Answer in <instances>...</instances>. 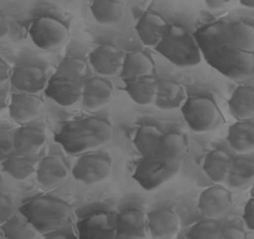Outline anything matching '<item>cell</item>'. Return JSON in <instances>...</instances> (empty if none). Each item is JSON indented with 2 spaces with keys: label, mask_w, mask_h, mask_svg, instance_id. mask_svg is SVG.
<instances>
[{
  "label": "cell",
  "mask_w": 254,
  "mask_h": 239,
  "mask_svg": "<svg viewBox=\"0 0 254 239\" xmlns=\"http://www.w3.org/2000/svg\"><path fill=\"white\" fill-rule=\"evenodd\" d=\"M208 65L223 76L243 82L254 75V54L237 49L226 36V24L202 27L196 36Z\"/></svg>",
  "instance_id": "6da1fadb"
},
{
  "label": "cell",
  "mask_w": 254,
  "mask_h": 239,
  "mask_svg": "<svg viewBox=\"0 0 254 239\" xmlns=\"http://www.w3.org/2000/svg\"><path fill=\"white\" fill-rule=\"evenodd\" d=\"M111 120L98 115L79 117L64 123L55 141L68 154H81L102 148L112 138Z\"/></svg>",
  "instance_id": "7a4b0ae2"
},
{
  "label": "cell",
  "mask_w": 254,
  "mask_h": 239,
  "mask_svg": "<svg viewBox=\"0 0 254 239\" xmlns=\"http://www.w3.org/2000/svg\"><path fill=\"white\" fill-rule=\"evenodd\" d=\"M19 212L26 217L41 236L73 224L74 219L71 204L51 194L34 197L21 204Z\"/></svg>",
  "instance_id": "3957f363"
},
{
  "label": "cell",
  "mask_w": 254,
  "mask_h": 239,
  "mask_svg": "<svg viewBox=\"0 0 254 239\" xmlns=\"http://www.w3.org/2000/svg\"><path fill=\"white\" fill-rule=\"evenodd\" d=\"M156 51L178 67H192L203 59L200 44L185 26L169 24L163 39L155 47Z\"/></svg>",
  "instance_id": "277c9868"
},
{
  "label": "cell",
  "mask_w": 254,
  "mask_h": 239,
  "mask_svg": "<svg viewBox=\"0 0 254 239\" xmlns=\"http://www.w3.org/2000/svg\"><path fill=\"white\" fill-rule=\"evenodd\" d=\"M184 120L191 131L207 133L221 127L225 122L222 112L215 100L207 95L190 96L181 107Z\"/></svg>",
  "instance_id": "5b68a950"
},
{
  "label": "cell",
  "mask_w": 254,
  "mask_h": 239,
  "mask_svg": "<svg viewBox=\"0 0 254 239\" xmlns=\"http://www.w3.org/2000/svg\"><path fill=\"white\" fill-rule=\"evenodd\" d=\"M183 161H171L161 154L141 156L134 169L133 178L145 191H155L180 172Z\"/></svg>",
  "instance_id": "8992f818"
},
{
  "label": "cell",
  "mask_w": 254,
  "mask_h": 239,
  "mask_svg": "<svg viewBox=\"0 0 254 239\" xmlns=\"http://www.w3.org/2000/svg\"><path fill=\"white\" fill-rule=\"evenodd\" d=\"M113 158L107 151H92L81 154L72 167V176L83 184H97L111 176Z\"/></svg>",
  "instance_id": "52a82bcc"
},
{
  "label": "cell",
  "mask_w": 254,
  "mask_h": 239,
  "mask_svg": "<svg viewBox=\"0 0 254 239\" xmlns=\"http://www.w3.org/2000/svg\"><path fill=\"white\" fill-rule=\"evenodd\" d=\"M29 34L32 42L39 49L50 51L62 46L68 40L69 29L62 20L44 15L34 20Z\"/></svg>",
  "instance_id": "ba28073f"
},
{
  "label": "cell",
  "mask_w": 254,
  "mask_h": 239,
  "mask_svg": "<svg viewBox=\"0 0 254 239\" xmlns=\"http://www.w3.org/2000/svg\"><path fill=\"white\" fill-rule=\"evenodd\" d=\"M233 203L232 193L227 187L215 183L201 192L198 209L205 218L220 219L228 213Z\"/></svg>",
  "instance_id": "9c48e42d"
},
{
  "label": "cell",
  "mask_w": 254,
  "mask_h": 239,
  "mask_svg": "<svg viewBox=\"0 0 254 239\" xmlns=\"http://www.w3.org/2000/svg\"><path fill=\"white\" fill-rule=\"evenodd\" d=\"M124 57L126 52L122 49L111 44H103L89 54L88 61L94 74L111 79L121 75Z\"/></svg>",
  "instance_id": "30bf717a"
},
{
  "label": "cell",
  "mask_w": 254,
  "mask_h": 239,
  "mask_svg": "<svg viewBox=\"0 0 254 239\" xmlns=\"http://www.w3.org/2000/svg\"><path fill=\"white\" fill-rule=\"evenodd\" d=\"M79 239H114L117 234V216L111 213L89 214L76 223Z\"/></svg>",
  "instance_id": "8fae6325"
},
{
  "label": "cell",
  "mask_w": 254,
  "mask_h": 239,
  "mask_svg": "<svg viewBox=\"0 0 254 239\" xmlns=\"http://www.w3.org/2000/svg\"><path fill=\"white\" fill-rule=\"evenodd\" d=\"M42 107H44V100L39 94L15 91L12 92L10 99L7 112L10 119L15 123L21 126L34 121L40 115Z\"/></svg>",
  "instance_id": "7c38bea8"
},
{
  "label": "cell",
  "mask_w": 254,
  "mask_h": 239,
  "mask_svg": "<svg viewBox=\"0 0 254 239\" xmlns=\"http://www.w3.org/2000/svg\"><path fill=\"white\" fill-rule=\"evenodd\" d=\"M114 96V86L108 77L94 75L83 84L82 106L89 112L106 107Z\"/></svg>",
  "instance_id": "4fadbf2b"
},
{
  "label": "cell",
  "mask_w": 254,
  "mask_h": 239,
  "mask_svg": "<svg viewBox=\"0 0 254 239\" xmlns=\"http://www.w3.org/2000/svg\"><path fill=\"white\" fill-rule=\"evenodd\" d=\"M46 70L39 65L20 64L12 69L11 84L16 91L40 94L49 82Z\"/></svg>",
  "instance_id": "5bb4252c"
},
{
  "label": "cell",
  "mask_w": 254,
  "mask_h": 239,
  "mask_svg": "<svg viewBox=\"0 0 254 239\" xmlns=\"http://www.w3.org/2000/svg\"><path fill=\"white\" fill-rule=\"evenodd\" d=\"M82 94H83V84L55 74L50 77L45 89V95L50 100L64 107L73 106L77 102L82 101Z\"/></svg>",
  "instance_id": "9a60e30c"
},
{
  "label": "cell",
  "mask_w": 254,
  "mask_h": 239,
  "mask_svg": "<svg viewBox=\"0 0 254 239\" xmlns=\"http://www.w3.org/2000/svg\"><path fill=\"white\" fill-rule=\"evenodd\" d=\"M148 233L154 239H169L180 229V219L171 207L161 206L146 214Z\"/></svg>",
  "instance_id": "2e32d148"
},
{
  "label": "cell",
  "mask_w": 254,
  "mask_h": 239,
  "mask_svg": "<svg viewBox=\"0 0 254 239\" xmlns=\"http://www.w3.org/2000/svg\"><path fill=\"white\" fill-rule=\"evenodd\" d=\"M46 131L37 123L21 124L14 129V151L25 154H37L46 143Z\"/></svg>",
  "instance_id": "e0dca14e"
},
{
  "label": "cell",
  "mask_w": 254,
  "mask_h": 239,
  "mask_svg": "<svg viewBox=\"0 0 254 239\" xmlns=\"http://www.w3.org/2000/svg\"><path fill=\"white\" fill-rule=\"evenodd\" d=\"M36 179L42 187L57 186L68 177L69 167L62 157L57 154H49L40 159L36 169Z\"/></svg>",
  "instance_id": "ac0fdd59"
},
{
  "label": "cell",
  "mask_w": 254,
  "mask_h": 239,
  "mask_svg": "<svg viewBox=\"0 0 254 239\" xmlns=\"http://www.w3.org/2000/svg\"><path fill=\"white\" fill-rule=\"evenodd\" d=\"M169 22L154 11L144 12L135 25L136 34L145 46L156 47L163 39Z\"/></svg>",
  "instance_id": "d6986e66"
},
{
  "label": "cell",
  "mask_w": 254,
  "mask_h": 239,
  "mask_svg": "<svg viewBox=\"0 0 254 239\" xmlns=\"http://www.w3.org/2000/svg\"><path fill=\"white\" fill-rule=\"evenodd\" d=\"M37 154H25L20 152H11L1 161V168L4 173L16 181H25L36 173L39 166Z\"/></svg>",
  "instance_id": "ffe728a7"
},
{
  "label": "cell",
  "mask_w": 254,
  "mask_h": 239,
  "mask_svg": "<svg viewBox=\"0 0 254 239\" xmlns=\"http://www.w3.org/2000/svg\"><path fill=\"white\" fill-rule=\"evenodd\" d=\"M227 142L235 153H252L254 151V120H241L231 124L227 132Z\"/></svg>",
  "instance_id": "44dd1931"
},
{
  "label": "cell",
  "mask_w": 254,
  "mask_h": 239,
  "mask_svg": "<svg viewBox=\"0 0 254 239\" xmlns=\"http://www.w3.org/2000/svg\"><path fill=\"white\" fill-rule=\"evenodd\" d=\"M188 99V92L181 82L174 80H159L158 94L154 102L159 110L170 111L181 109Z\"/></svg>",
  "instance_id": "7402d4cb"
},
{
  "label": "cell",
  "mask_w": 254,
  "mask_h": 239,
  "mask_svg": "<svg viewBox=\"0 0 254 239\" xmlns=\"http://www.w3.org/2000/svg\"><path fill=\"white\" fill-rule=\"evenodd\" d=\"M233 158L235 156H232L230 152L225 151V149H212L206 154L205 159H203V172L215 183H226L228 176H230Z\"/></svg>",
  "instance_id": "603a6c76"
},
{
  "label": "cell",
  "mask_w": 254,
  "mask_h": 239,
  "mask_svg": "<svg viewBox=\"0 0 254 239\" xmlns=\"http://www.w3.org/2000/svg\"><path fill=\"white\" fill-rule=\"evenodd\" d=\"M154 70H155V62L148 52L141 50H131L126 52L123 67L119 76L123 81H128V80L153 75Z\"/></svg>",
  "instance_id": "cb8c5ba5"
},
{
  "label": "cell",
  "mask_w": 254,
  "mask_h": 239,
  "mask_svg": "<svg viewBox=\"0 0 254 239\" xmlns=\"http://www.w3.org/2000/svg\"><path fill=\"white\" fill-rule=\"evenodd\" d=\"M254 183V157L252 154H237L231 167L230 176L226 184L231 189L248 188Z\"/></svg>",
  "instance_id": "d4e9b609"
},
{
  "label": "cell",
  "mask_w": 254,
  "mask_h": 239,
  "mask_svg": "<svg viewBox=\"0 0 254 239\" xmlns=\"http://www.w3.org/2000/svg\"><path fill=\"white\" fill-rule=\"evenodd\" d=\"M124 90L128 96L138 105H151L155 102L159 80L154 75L124 81Z\"/></svg>",
  "instance_id": "484cf974"
},
{
  "label": "cell",
  "mask_w": 254,
  "mask_h": 239,
  "mask_svg": "<svg viewBox=\"0 0 254 239\" xmlns=\"http://www.w3.org/2000/svg\"><path fill=\"white\" fill-rule=\"evenodd\" d=\"M228 111L237 121L250 120L254 116V86L240 85L228 100Z\"/></svg>",
  "instance_id": "4316f807"
},
{
  "label": "cell",
  "mask_w": 254,
  "mask_h": 239,
  "mask_svg": "<svg viewBox=\"0 0 254 239\" xmlns=\"http://www.w3.org/2000/svg\"><path fill=\"white\" fill-rule=\"evenodd\" d=\"M127 1L123 0H92L91 12L102 25H114L123 20Z\"/></svg>",
  "instance_id": "83f0119b"
},
{
  "label": "cell",
  "mask_w": 254,
  "mask_h": 239,
  "mask_svg": "<svg viewBox=\"0 0 254 239\" xmlns=\"http://www.w3.org/2000/svg\"><path fill=\"white\" fill-rule=\"evenodd\" d=\"M164 132L156 124L145 123L136 128L134 133V146L141 156H150L159 153L160 142Z\"/></svg>",
  "instance_id": "f1b7e54d"
},
{
  "label": "cell",
  "mask_w": 254,
  "mask_h": 239,
  "mask_svg": "<svg viewBox=\"0 0 254 239\" xmlns=\"http://www.w3.org/2000/svg\"><path fill=\"white\" fill-rule=\"evenodd\" d=\"M226 36L231 44L245 52L254 54V24L247 20L226 24Z\"/></svg>",
  "instance_id": "f546056e"
},
{
  "label": "cell",
  "mask_w": 254,
  "mask_h": 239,
  "mask_svg": "<svg viewBox=\"0 0 254 239\" xmlns=\"http://www.w3.org/2000/svg\"><path fill=\"white\" fill-rule=\"evenodd\" d=\"M117 232L133 234V236H148V221L143 211L129 208L117 214Z\"/></svg>",
  "instance_id": "4dcf8cb0"
},
{
  "label": "cell",
  "mask_w": 254,
  "mask_h": 239,
  "mask_svg": "<svg viewBox=\"0 0 254 239\" xmlns=\"http://www.w3.org/2000/svg\"><path fill=\"white\" fill-rule=\"evenodd\" d=\"M91 71L93 70L89 65V61L78 56H67L60 62L55 75L84 84L92 76Z\"/></svg>",
  "instance_id": "1f68e13d"
},
{
  "label": "cell",
  "mask_w": 254,
  "mask_h": 239,
  "mask_svg": "<svg viewBox=\"0 0 254 239\" xmlns=\"http://www.w3.org/2000/svg\"><path fill=\"white\" fill-rule=\"evenodd\" d=\"M1 233L4 239H36L39 236V232L19 211L1 223Z\"/></svg>",
  "instance_id": "d6a6232c"
},
{
  "label": "cell",
  "mask_w": 254,
  "mask_h": 239,
  "mask_svg": "<svg viewBox=\"0 0 254 239\" xmlns=\"http://www.w3.org/2000/svg\"><path fill=\"white\" fill-rule=\"evenodd\" d=\"M189 149V142L185 134L180 131H169L164 133L160 142L159 154L171 159L183 161Z\"/></svg>",
  "instance_id": "836d02e7"
},
{
  "label": "cell",
  "mask_w": 254,
  "mask_h": 239,
  "mask_svg": "<svg viewBox=\"0 0 254 239\" xmlns=\"http://www.w3.org/2000/svg\"><path fill=\"white\" fill-rule=\"evenodd\" d=\"M222 224L218 219L205 218L196 222L186 232V238L189 239H218Z\"/></svg>",
  "instance_id": "e575fe53"
},
{
  "label": "cell",
  "mask_w": 254,
  "mask_h": 239,
  "mask_svg": "<svg viewBox=\"0 0 254 239\" xmlns=\"http://www.w3.org/2000/svg\"><path fill=\"white\" fill-rule=\"evenodd\" d=\"M218 239H247V233L236 223L222 224Z\"/></svg>",
  "instance_id": "d590c367"
},
{
  "label": "cell",
  "mask_w": 254,
  "mask_h": 239,
  "mask_svg": "<svg viewBox=\"0 0 254 239\" xmlns=\"http://www.w3.org/2000/svg\"><path fill=\"white\" fill-rule=\"evenodd\" d=\"M0 143H1L2 158L7 154L14 152V129L7 128L5 124L1 127V134H0Z\"/></svg>",
  "instance_id": "8d00e7d4"
},
{
  "label": "cell",
  "mask_w": 254,
  "mask_h": 239,
  "mask_svg": "<svg viewBox=\"0 0 254 239\" xmlns=\"http://www.w3.org/2000/svg\"><path fill=\"white\" fill-rule=\"evenodd\" d=\"M45 239H79L78 233H77V228L73 224L60 228L57 231L50 232V233L45 234Z\"/></svg>",
  "instance_id": "74e56055"
},
{
  "label": "cell",
  "mask_w": 254,
  "mask_h": 239,
  "mask_svg": "<svg viewBox=\"0 0 254 239\" xmlns=\"http://www.w3.org/2000/svg\"><path fill=\"white\" fill-rule=\"evenodd\" d=\"M15 213H16V211H15L12 199L5 193H1V196H0V222L4 223L7 219L11 218Z\"/></svg>",
  "instance_id": "f35d334b"
},
{
  "label": "cell",
  "mask_w": 254,
  "mask_h": 239,
  "mask_svg": "<svg viewBox=\"0 0 254 239\" xmlns=\"http://www.w3.org/2000/svg\"><path fill=\"white\" fill-rule=\"evenodd\" d=\"M11 89L12 87L11 80L9 81H0V102H1V109H7L10 99H11Z\"/></svg>",
  "instance_id": "ab89813d"
},
{
  "label": "cell",
  "mask_w": 254,
  "mask_h": 239,
  "mask_svg": "<svg viewBox=\"0 0 254 239\" xmlns=\"http://www.w3.org/2000/svg\"><path fill=\"white\" fill-rule=\"evenodd\" d=\"M203 1L211 11H223L233 6L236 0H203Z\"/></svg>",
  "instance_id": "60d3db41"
},
{
  "label": "cell",
  "mask_w": 254,
  "mask_h": 239,
  "mask_svg": "<svg viewBox=\"0 0 254 239\" xmlns=\"http://www.w3.org/2000/svg\"><path fill=\"white\" fill-rule=\"evenodd\" d=\"M243 221H245L246 227L254 232V197L246 203L245 212H243Z\"/></svg>",
  "instance_id": "b9f144b4"
},
{
  "label": "cell",
  "mask_w": 254,
  "mask_h": 239,
  "mask_svg": "<svg viewBox=\"0 0 254 239\" xmlns=\"http://www.w3.org/2000/svg\"><path fill=\"white\" fill-rule=\"evenodd\" d=\"M12 69L14 67L10 66L9 62L4 59V56H1V59H0V81H9V80H11Z\"/></svg>",
  "instance_id": "7bdbcfd3"
},
{
  "label": "cell",
  "mask_w": 254,
  "mask_h": 239,
  "mask_svg": "<svg viewBox=\"0 0 254 239\" xmlns=\"http://www.w3.org/2000/svg\"><path fill=\"white\" fill-rule=\"evenodd\" d=\"M10 31V21L7 19L6 15L1 11L0 14V37L5 39V36L7 35V32Z\"/></svg>",
  "instance_id": "ee69618b"
},
{
  "label": "cell",
  "mask_w": 254,
  "mask_h": 239,
  "mask_svg": "<svg viewBox=\"0 0 254 239\" xmlns=\"http://www.w3.org/2000/svg\"><path fill=\"white\" fill-rule=\"evenodd\" d=\"M114 239H145V237L133 236V234H127V233H122V232H117L116 238Z\"/></svg>",
  "instance_id": "f6af8a7d"
},
{
  "label": "cell",
  "mask_w": 254,
  "mask_h": 239,
  "mask_svg": "<svg viewBox=\"0 0 254 239\" xmlns=\"http://www.w3.org/2000/svg\"><path fill=\"white\" fill-rule=\"evenodd\" d=\"M240 2L243 5V6L254 9V0H240Z\"/></svg>",
  "instance_id": "bcb514c9"
},
{
  "label": "cell",
  "mask_w": 254,
  "mask_h": 239,
  "mask_svg": "<svg viewBox=\"0 0 254 239\" xmlns=\"http://www.w3.org/2000/svg\"><path fill=\"white\" fill-rule=\"evenodd\" d=\"M131 2H134V4H138V5H143V4H146L148 1H150V0H130Z\"/></svg>",
  "instance_id": "7dc6e473"
},
{
  "label": "cell",
  "mask_w": 254,
  "mask_h": 239,
  "mask_svg": "<svg viewBox=\"0 0 254 239\" xmlns=\"http://www.w3.org/2000/svg\"><path fill=\"white\" fill-rule=\"evenodd\" d=\"M183 239H189V238H183Z\"/></svg>",
  "instance_id": "c3c4849f"
},
{
  "label": "cell",
  "mask_w": 254,
  "mask_h": 239,
  "mask_svg": "<svg viewBox=\"0 0 254 239\" xmlns=\"http://www.w3.org/2000/svg\"><path fill=\"white\" fill-rule=\"evenodd\" d=\"M123 1H127V0H123Z\"/></svg>",
  "instance_id": "681fc988"
},
{
  "label": "cell",
  "mask_w": 254,
  "mask_h": 239,
  "mask_svg": "<svg viewBox=\"0 0 254 239\" xmlns=\"http://www.w3.org/2000/svg\"><path fill=\"white\" fill-rule=\"evenodd\" d=\"M2 239H4V238H2Z\"/></svg>",
  "instance_id": "f907efd6"
}]
</instances>
